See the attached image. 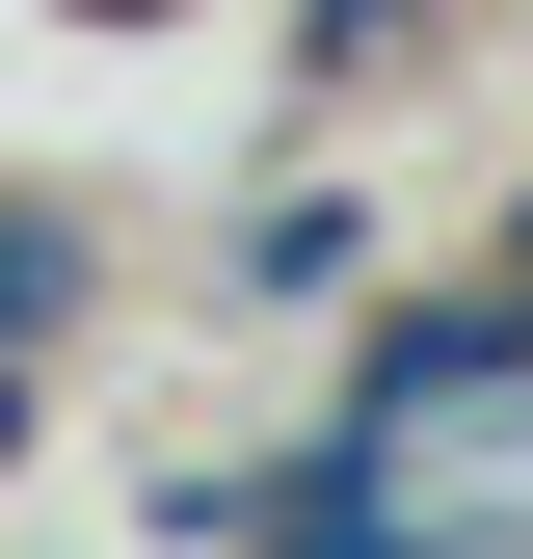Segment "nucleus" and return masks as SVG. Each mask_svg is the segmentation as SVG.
<instances>
[{"label":"nucleus","instance_id":"7ed1b4c3","mask_svg":"<svg viewBox=\"0 0 533 559\" xmlns=\"http://www.w3.org/2000/svg\"><path fill=\"white\" fill-rule=\"evenodd\" d=\"M0 453H27V346H0Z\"/></svg>","mask_w":533,"mask_h":559},{"label":"nucleus","instance_id":"f257e3e1","mask_svg":"<svg viewBox=\"0 0 533 559\" xmlns=\"http://www.w3.org/2000/svg\"><path fill=\"white\" fill-rule=\"evenodd\" d=\"M54 294H81V214H27V187H0V346H54Z\"/></svg>","mask_w":533,"mask_h":559},{"label":"nucleus","instance_id":"20e7f679","mask_svg":"<svg viewBox=\"0 0 533 559\" xmlns=\"http://www.w3.org/2000/svg\"><path fill=\"white\" fill-rule=\"evenodd\" d=\"M107 27H161V0H107Z\"/></svg>","mask_w":533,"mask_h":559},{"label":"nucleus","instance_id":"f03ea898","mask_svg":"<svg viewBox=\"0 0 533 559\" xmlns=\"http://www.w3.org/2000/svg\"><path fill=\"white\" fill-rule=\"evenodd\" d=\"M400 27H427V0H320V53H400Z\"/></svg>","mask_w":533,"mask_h":559}]
</instances>
